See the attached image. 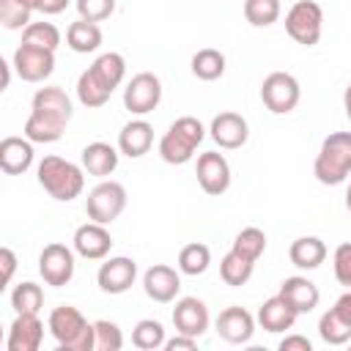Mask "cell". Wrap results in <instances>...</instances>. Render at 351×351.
I'll list each match as a JSON object with an SVG mask.
<instances>
[{
    "instance_id": "cell-1",
    "label": "cell",
    "mask_w": 351,
    "mask_h": 351,
    "mask_svg": "<svg viewBox=\"0 0 351 351\" xmlns=\"http://www.w3.org/2000/svg\"><path fill=\"white\" fill-rule=\"evenodd\" d=\"M74 115V104L60 85H44L33 93V107L25 121V137L30 143H58Z\"/></svg>"
},
{
    "instance_id": "cell-2",
    "label": "cell",
    "mask_w": 351,
    "mask_h": 351,
    "mask_svg": "<svg viewBox=\"0 0 351 351\" xmlns=\"http://www.w3.org/2000/svg\"><path fill=\"white\" fill-rule=\"evenodd\" d=\"M47 329L55 337L60 351H93L96 348L93 324H88V318L71 304L55 307L47 318Z\"/></svg>"
},
{
    "instance_id": "cell-3",
    "label": "cell",
    "mask_w": 351,
    "mask_h": 351,
    "mask_svg": "<svg viewBox=\"0 0 351 351\" xmlns=\"http://www.w3.org/2000/svg\"><path fill=\"white\" fill-rule=\"evenodd\" d=\"M36 176H38L41 189L52 200H60V203L80 197L85 189V167H80L63 156H44L38 162Z\"/></svg>"
},
{
    "instance_id": "cell-4",
    "label": "cell",
    "mask_w": 351,
    "mask_h": 351,
    "mask_svg": "<svg viewBox=\"0 0 351 351\" xmlns=\"http://www.w3.org/2000/svg\"><path fill=\"white\" fill-rule=\"evenodd\" d=\"M203 137H206V129H203V123L197 118H192V115L176 118L170 123V129L162 134V140H159L162 162H167V165H186L195 156V151L203 143Z\"/></svg>"
},
{
    "instance_id": "cell-5",
    "label": "cell",
    "mask_w": 351,
    "mask_h": 351,
    "mask_svg": "<svg viewBox=\"0 0 351 351\" xmlns=\"http://www.w3.org/2000/svg\"><path fill=\"white\" fill-rule=\"evenodd\" d=\"M313 173L321 184L337 186L351 173V132H332L315 156Z\"/></svg>"
},
{
    "instance_id": "cell-6",
    "label": "cell",
    "mask_w": 351,
    "mask_h": 351,
    "mask_svg": "<svg viewBox=\"0 0 351 351\" xmlns=\"http://www.w3.org/2000/svg\"><path fill=\"white\" fill-rule=\"evenodd\" d=\"M285 33L302 47H315L324 33V8L315 0H296L285 14Z\"/></svg>"
},
{
    "instance_id": "cell-7",
    "label": "cell",
    "mask_w": 351,
    "mask_h": 351,
    "mask_svg": "<svg viewBox=\"0 0 351 351\" xmlns=\"http://www.w3.org/2000/svg\"><path fill=\"white\" fill-rule=\"evenodd\" d=\"M126 208V189L123 184L118 181H99L88 197H85V214L90 222H99V225H112Z\"/></svg>"
},
{
    "instance_id": "cell-8",
    "label": "cell",
    "mask_w": 351,
    "mask_h": 351,
    "mask_svg": "<svg viewBox=\"0 0 351 351\" xmlns=\"http://www.w3.org/2000/svg\"><path fill=\"white\" fill-rule=\"evenodd\" d=\"M302 99V90H299V82L293 74L288 71H271L263 77V85H261V101L269 112L274 115H288L291 110H296Z\"/></svg>"
},
{
    "instance_id": "cell-9",
    "label": "cell",
    "mask_w": 351,
    "mask_h": 351,
    "mask_svg": "<svg viewBox=\"0 0 351 351\" xmlns=\"http://www.w3.org/2000/svg\"><path fill=\"white\" fill-rule=\"evenodd\" d=\"M162 101V80L151 71L134 74L123 88V107L132 115H148Z\"/></svg>"
},
{
    "instance_id": "cell-10",
    "label": "cell",
    "mask_w": 351,
    "mask_h": 351,
    "mask_svg": "<svg viewBox=\"0 0 351 351\" xmlns=\"http://www.w3.org/2000/svg\"><path fill=\"white\" fill-rule=\"evenodd\" d=\"M38 274L52 288L69 285L71 277H74V250L60 244V241L47 244L38 255Z\"/></svg>"
},
{
    "instance_id": "cell-11",
    "label": "cell",
    "mask_w": 351,
    "mask_h": 351,
    "mask_svg": "<svg viewBox=\"0 0 351 351\" xmlns=\"http://www.w3.org/2000/svg\"><path fill=\"white\" fill-rule=\"evenodd\" d=\"M11 63H14V71H16L19 80H25V82H44L55 71V52L22 41L14 49Z\"/></svg>"
},
{
    "instance_id": "cell-12",
    "label": "cell",
    "mask_w": 351,
    "mask_h": 351,
    "mask_svg": "<svg viewBox=\"0 0 351 351\" xmlns=\"http://www.w3.org/2000/svg\"><path fill=\"white\" fill-rule=\"evenodd\" d=\"M318 335L329 346H343L351 340V288L318 318Z\"/></svg>"
},
{
    "instance_id": "cell-13",
    "label": "cell",
    "mask_w": 351,
    "mask_h": 351,
    "mask_svg": "<svg viewBox=\"0 0 351 351\" xmlns=\"http://www.w3.org/2000/svg\"><path fill=\"white\" fill-rule=\"evenodd\" d=\"M195 176H197V184L206 195H225L228 186H230V165L222 154L217 151H203L197 156V167H195Z\"/></svg>"
},
{
    "instance_id": "cell-14",
    "label": "cell",
    "mask_w": 351,
    "mask_h": 351,
    "mask_svg": "<svg viewBox=\"0 0 351 351\" xmlns=\"http://www.w3.org/2000/svg\"><path fill=\"white\" fill-rule=\"evenodd\" d=\"M137 280V263L126 255H115V258H107L99 271H96V282L104 293L110 296H118V293H126Z\"/></svg>"
},
{
    "instance_id": "cell-15",
    "label": "cell",
    "mask_w": 351,
    "mask_h": 351,
    "mask_svg": "<svg viewBox=\"0 0 351 351\" xmlns=\"http://www.w3.org/2000/svg\"><path fill=\"white\" fill-rule=\"evenodd\" d=\"M214 329H217V335H219L225 343H230V346H244V343H250L252 335H255V318H252L250 310H244V307H239V304H230V307H225V310L217 315Z\"/></svg>"
},
{
    "instance_id": "cell-16",
    "label": "cell",
    "mask_w": 351,
    "mask_h": 351,
    "mask_svg": "<svg viewBox=\"0 0 351 351\" xmlns=\"http://www.w3.org/2000/svg\"><path fill=\"white\" fill-rule=\"evenodd\" d=\"M74 252L85 261H104L112 250V236L107 230V225H99V222H85L74 230Z\"/></svg>"
},
{
    "instance_id": "cell-17",
    "label": "cell",
    "mask_w": 351,
    "mask_h": 351,
    "mask_svg": "<svg viewBox=\"0 0 351 351\" xmlns=\"http://www.w3.org/2000/svg\"><path fill=\"white\" fill-rule=\"evenodd\" d=\"M211 318H208V307L203 299L197 296H181L173 307V326L176 332L181 335H189V337H200L206 329H208Z\"/></svg>"
},
{
    "instance_id": "cell-18",
    "label": "cell",
    "mask_w": 351,
    "mask_h": 351,
    "mask_svg": "<svg viewBox=\"0 0 351 351\" xmlns=\"http://www.w3.org/2000/svg\"><path fill=\"white\" fill-rule=\"evenodd\" d=\"M44 340V324L38 313H16V318L8 326L5 348L8 351H38Z\"/></svg>"
},
{
    "instance_id": "cell-19",
    "label": "cell",
    "mask_w": 351,
    "mask_h": 351,
    "mask_svg": "<svg viewBox=\"0 0 351 351\" xmlns=\"http://www.w3.org/2000/svg\"><path fill=\"white\" fill-rule=\"evenodd\" d=\"M143 291H145L148 299H154L159 304H167L181 291V274L167 263H154L143 274Z\"/></svg>"
},
{
    "instance_id": "cell-20",
    "label": "cell",
    "mask_w": 351,
    "mask_h": 351,
    "mask_svg": "<svg viewBox=\"0 0 351 351\" xmlns=\"http://www.w3.org/2000/svg\"><path fill=\"white\" fill-rule=\"evenodd\" d=\"M208 134H211V140H214L219 148L233 151V148H241V145L247 143L250 126H247V118H244V115L225 110V112L214 115V121H211V126H208Z\"/></svg>"
},
{
    "instance_id": "cell-21",
    "label": "cell",
    "mask_w": 351,
    "mask_h": 351,
    "mask_svg": "<svg viewBox=\"0 0 351 351\" xmlns=\"http://www.w3.org/2000/svg\"><path fill=\"white\" fill-rule=\"evenodd\" d=\"M151 145H154V126L145 118H134L118 132V151L129 159L145 156Z\"/></svg>"
},
{
    "instance_id": "cell-22",
    "label": "cell",
    "mask_w": 351,
    "mask_h": 351,
    "mask_svg": "<svg viewBox=\"0 0 351 351\" xmlns=\"http://www.w3.org/2000/svg\"><path fill=\"white\" fill-rule=\"evenodd\" d=\"M280 296L302 315V313H313L318 307V299H321V291L315 282H310L307 277H285L280 282Z\"/></svg>"
},
{
    "instance_id": "cell-23",
    "label": "cell",
    "mask_w": 351,
    "mask_h": 351,
    "mask_svg": "<svg viewBox=\"0 0 351 351\" xmlns=\"http://www.w3.org/2000/svg\"><path fill=\"white\" fill-rule=\"evenodd\" d=\"M33 165V143L27 137H3L0 143V170L8 176H22Z\"/></svg>"
},
{
    "instance_id": "cell-24",
    "label": "cell",
    "mask_w": 351,
    "mask_h": 351,
    "mask_svg": "<svg viewBox=\"0 0 351 351\" xmlns=\"http://www.w3.org/2000/svg\"><path fill=\"white\" fill-rule=\"evenodd\" d=\"M296 318H299V313H296L280 293L271 296V299H266V302L258 307V324H261L266 332H271V335H280V332H285V329H293Z\"/></svg>"
},
{
    "instance_id": "cell-25",
    "label": "cell",
    "mask_w": 351,
    "mask_h": 351,
    "mask_svg": "<svg viewBox=\"0 0 351 351\" xmlns=\"http://www.w3.org/2000/svg\"><path fill=\"white\" fill-rule=\"evenodd\" d=\"M118 156H121L118 148H112L110 143L96 140V143H88V145L82 148V167H85L88 176L107 178V176L115 173V167H118Z\"/></svg>"
},
{
    "instance_id": "cell-26",
    "label": "cell",
    "mask_w": 351,
    "mask_h": 351,
    "mask_svg": "<svg viewBox=\"0 0 351 351\" xmlns=\"http://www.w3.org/2000/svg\"><path fill=\"white\" fill-rule=\"evenodd\" d=\"M88 74H90L104 90L112 93V90L123 82V77H126V60H123L121 52H104V55H99V58L88 66Z\"/></svg>"
},
{
    "instance_id": "cell-27",
    "label": "cell",
    "mask_w": 351,
    "mask_h": 351,
    "mask_svg": "<svg viewBox=\"0 0 351 351\" xmlns=\"http://www.w3.org/2000/svg\"><path fill=\"white\" fill-rule=\"evenodd\" d=\"M288 258L296 269H307V271L318 269L326 261V244L318 236H299V239H293Z\"/></svg>"
},
{
    "instance_id": "cell-28",
    "label": "cell",
    "mask_w": 351,
    "mask_h": 351,
    "mask_svg": "<svg viewBox=\"0 0 351 351\" xmlns=\"http://www.w3.org/2000/svg\"><path fill=\"white\" fill-rule=\"evenodd\" d=\"M101 27L99 22H88V19H77L69 25L66 30V44L71 52L77 55H88V52H96L101 47Z\"/></svg>"
},
{
    "instance_id": "cell-29",
    "label": "cell",
    "mask_w": 351,
    "mask_h": 351,
    "mask_svg": "<svg viewBox=\"0 0 351 351\" xmlns=\"http://www.w3.org/2000/svg\"><path fill=\"white\" fill-rule=\"evenodd\" d=\"M192 74L203 82H214L225 74V55L214 47H203L192 55Z\"/></svg>"
},
{
    "instance_id": "cell-30",
    "label": "cell",
    "mask_w": 351,
    "mask_h": 351,
    "mask_svg": "<svg viewBox=\"0 0 351 351\" xmlns=\"http://www.w3.org/2000/svg\"><path fill=\"white\" fill-rule=\"evenodd\" d=\"M252 269H255V263L247 261V258H241V255L233 252V250L225 252L222 261H219V277H222V282L230 285V288L247 285V280L252 277Z\"/></svg>"
},
{
    "instance_id": "cell-31",
    "label": "cell",
    "mask_w": 351,
    "mask_h": 351,
    "mask_svg": "<svg viewBox=\"0 0 351 351\" xmlns=\"http://www.w3.org/2000/svg\"><path fill=\"white\" fill-rule=\"evenodd\" d=\"M211 266V250L200 241H192L186 247H181L178 252V271L186 277H197Z\"/></svg>"
},
{
    "instance_id": "cell-32",
    "label": "cell",
    "mask_w": 351,
    "mask_h": 351,
    "mask_svg": "<svg viewBox=\"0 0 351 351\" xmlns=\"http://www.w3.org/2000/svg\"><path fill=\"white\" fill-rule=\"evenodd\" d=\"M33 11L36 0H0V25L5 30H25Z\"/></svg>"
},
{
    "instance_id": "cell-33",
    "label": "cell",
    "mask_w": 351,
    "mask_h": 351,
    "mask_svg": "<svg viewBox=\"0 0 351 351\" xmlns=\"http://www.w3.org/2000/svg\"><path fill=\"white\" fill-rule=\"evenodd\" d=\"M165 326L154 318H143L134 324L132 329V346L140 348V351H156V348H165Z\"/></svg>"
},
{
    "instance_id": "cell-34",
    "label": "cell",
    "mask_w": 351,
    "mask_h": 351,
    "mask_svg": "<svg viewBox=\"0 0 351 351\" xmlns=\"http://www.w3.org/2000/svg\"><path fill=\"white\" fill-rule=\"evenodd\" d=\"M233 252H239L241 258H247V261H258L263 252H266V233L261 230V228H255V225H250V228H241L239 233H236V239H233V247H230Z\"/></svg>"
},
{
    "instance_id": "cell-35",
    "label": "cell",
    "mask_w": 351,
    "mask_h": 351,
    "mask_svg": "<svg viewBox=\"0 0 351 351\" xmlns=\"http://www.w3.org/2000/svg\"><path fill=\"white\" fill-rule=\"evenodd\" d=\"M282 5L280 0H244V19L252 27H269L280 19Z\"/></svg>"
},
{
    "instance_id": "cell-36",
    "label": "cell",
    "mask_w": 351,
    "mask_h": 351,
    "mask_svg": "<svg viewBox=\"0 0 351 351\" xmlns=\"http://www.w3.org/2000/svg\"><path fill=\"white\" fill-rule=\"evenodd\" d=\"M11 307H14V313H38L44 307V291H41V285H36L30 280L14 285V291H11Z\"/></svg>"
},
{
    "instance_id": "cell-37",
    "label": "cell",
    "mask_w": 351,
    "mask_h": 351,
    "mask_svg": "<svg viewBox=\"0 0 351 351\" xmlns=\"http://www.w3.org/2000/svg\"><path fill=\"white\" fill-rule=\"evenodd\" d=\"M22 41L55 52V49L60 47V30H58L52 22H30V25L22 30Z\"/></svg>"
},
{
    "instance_id": "cell-38",
    "label": "cell",
    "mask_w": 351,
    "mask_h": 351,
    "mask_svg": "<svg viewBox=\"0 0 351 351\" xmlns=\"http://www.w3.org/2000/svg\"><path fill=\"white\" fill-rule=\"evenodd\" d=\"M110 90H104L90 74H88V69L80 74V80H77V99L85 104V107H90V110H96V107H104L107 101H110Z\"/></svg>"
},
{
    "instance_id": "cell-39",
    "label": "cell",
    "mask_w": 351,
    "mask_h": 351,
    "mask_svg": "<svg viewBox=\"0 0 351 351\" xmlns=\"http://www.w3.org/2000/svg\"><path fill=\"white\" fill-rule=\"evenodd\" d=\"M93 329H96V351H121L123 348V332L118 329V324L101 318V321H93Z\"/></svg>"
},
{
    "instance_id": "cell-40",
    "label": "cell",
    "mask_w": 351,
    "mask_h": 351,
    "mask_svg": "<svg viewBox=\"0 0 351 351\" xmlns=\"http://www.w3.org/2000/svg\"><path fill=\"white\" fill-rule=\"evenodd\" d=\"M115 11V0H77V14L80 19L88 22H104Z\"/></svg>"
},
{
    "instance_id": "cell-41",
    "label": "cell",
    "mask_w": 351,
    "mask_h": 351,
    "mask_svg": "<svg viewBox=\"0 0 351 351\" xmlns=\"http://www.w3.org/2000/svg\"><path fill=\"white\" fill-rule=\"evenodd\" d=\"M332 269H335V280L343 288H351V241L337 244V250L332 255Z\"/></svg>"
},
{
    "instance_id": "cell-42",
    "label": "cell",
    "mask_w": 351,
    "mask_h": 351,
    "mask_svg": "<svg viewBox=\"0 0 351 351\" xmlns=\"http://www.w3.org/2000/svg\"><path fill=\"white\" fill-rule=\"evenodd\" d=\"M0 263H3V285H8L11 277H14V271H16V255H14L11 247H3L0 250Z\"/></svg>"
},
{
    "instance_id": "cell-43",
    "label": "cell",
    "mask_w": 351,
    "mask_h": 351,
    "mask_svg": "<svg viewBox=\"0 0 351 351\" xmlns=\"http://www.w3.org/2000/svg\"><path fill=\"white\" fill-rule=\"evenodd\" d=\"M280 351H313V343L304 335H288L280 340Z\"/></svg>"
},
{
    "instance_id": "cell-44",
    "label": "cell",
    "mask_w": 351,
    "mask_h": 351,
    "mask_svg": "<svg viewBox=\"0 0 351 351\" xmlns=\"http://www.w3.org/2000/svg\"><path fill=\"white\" fill-rule=\"evenodd\" d=\"M197 346V337H189V335H181V332H176V337H170V340H165V348L167 351H189V348H195Z\"/></svg>"
},
{
    "instance_id": "cell-45",
    "label": "cell",
    "mask_w": 351,
    "mask_h": 351,
    "mask_svg": "<svg viewBox=\"0 0 351 351\" xmlns=\"http://www.w3.org/2000/svg\"><path fill=\"white\" fill-rule=\"evenodd\" d=\"M66 5H69V0H36V11H41L47 16H55V14L66 11Z\"/></svg>"
},
{
    "instance_id": "cell-46",
    "label": "cell",
    "mask_w": 351,
    "mask_h": 351,
    "mask_svg": "<svg viewBox=\"0 0 351 351\" xmlns=\"http://www.w3.org/2000/svg\"><path fill=\"white\" fill-rule=\"evenodd\" d=\"M343 107H346V115H348V121H351V82H348V88H346V93H343Z\"/></svg>"
},
{
    "instance_id": "cell-47",
    "label": "cell",
    "mask_w": 351,
    "mask_h": 351,
    "mask_svg": "<svg viewBox=\"0 0 351 351\" xmlns=\"http://www.w3.org/2000/svg\"><path fill=\"white\" fill-rule=\"evenodd\" d=\"M346 208L351 211V184H348V189H346Z\"/></svg>"
}]
</instances>
